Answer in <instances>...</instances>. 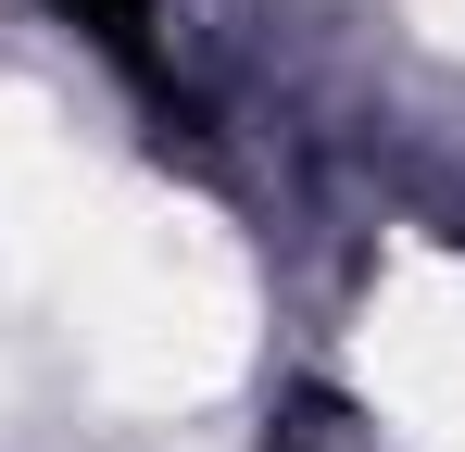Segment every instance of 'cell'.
I'll return each instance as SVG.
<instances>
[{
	"label": "cell",
	"instance_id": "6da1fadb",
	"mask_svg": "<svg viewBox=\"0 0 465 452\" xmlns=\"http://www.w3.org/2000/svg\"><path fill=\"white\" fill-rule=\"evenodd\" d=\"M51 13H64V25H88V38H101L114 64L139 75V88H163V51H152V0H51Z\"/></svg>",
	"mask_w": 465,
	"mask_h": 452
}]
</instances>
